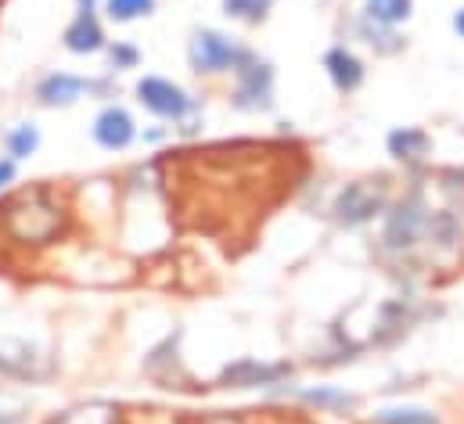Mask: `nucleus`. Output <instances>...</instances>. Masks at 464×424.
Returning a JSON list of instances; mask_svg holds the SVG:
<instances>
[{"instance_id":"nucleus-14","label":"nucleus","mask_w":464,"mask_h":424,"mask_svg":"<svg viewBox=\"0 0 464 424\" xmlns=\"http://www.w3.org/2000/svg\"><path fill=\"white\" fill-rule=\"evenodd\" d=\"M159 7V0H105L102 11L109 22L116 25H130V22H140V18H151Z\"/></svg>"},{"instance_id":"nucleus-2","label":"nucleus","mask_w":464,"mask_h":424,"mask_svg":"<svg viewBox=\"0 0 464 424\" xmlns=\"http://www.w3.org/2000/svg\"><path fill=\"white\" fill-rule=\"evenodd\" d=\"M62 223H65V209L58 202H51L47 195L22 198L11 209V216H7V230L22 245H47V241H54V234L62 230Z\"/></svg>"},{"instance_id":"nucleus-1","label":"nucleus","mask_w":464,"mask_h":424,"mask_svg":"<svg viewBox=\"0 0 464 424\" xmlns=\"http://www.w3.org/2000/svg\"><path fill=\"white\" fill-rule=\"evenodd\" d=\"M252 54L227 33L217 29H198L188 40V65L198 76H220V72H237Z\"/></svg>"},{"instance_id":"nucleus-15","label":"nucleus","mask_w":464,"mask_h":424,"mask_svg":"<svg viewBox=\"0 0 464 424\" xmlns=\"http://www.w3.org/2000/svg\"><path fill=\"white\" fill-rule=\"evenodd\" d=\"M411 7H414V0H367L363 14L374 25H400L403 18H411Z\"/></svg>"},{"instance_id":"nucleus-10","label":"nucleus","mask_w":464,"mask_h":424,"mask_svg":"<svg viewBox=\"0 0 464 424\" xmlns=\"http://www.w3.org/2000/svg\"><path fill=\"white\" fill-rule=\"evenodd\" d=\"M288 374L285 363H259V360H237L231 367H224L220 381L234 389H256V385H277Z\"/></svg>"},{"instance_id":"nucleus-12","label":"nucleus","mask_w":464,"mask_h":424,"mask_svg":"<svg viewBox=\"0 0 464 424\" xmlns=\"http://www.w3.org/2000/svg\"><path fill=\"white\" fill-rule=\"evenodd\" d=\"M40 144H44V133H40V126L36 122H14L7 133H4V155L11 159V162H29L36 151H40Z\"/></svg>"},{"instance_id":"nucleus-9","label":"nucleus","mask_w":464,"mask_h":424,"mask_svg":"<svg viewBox=\"0 0 464 424\" xmlns=\"http://www.w3.org/2000/svg\"><path fill=\"white\" fill-rule=\"evenodd\" d=\"M234 105L245 108V111H266V108L274 105V69L248 58V62L237 69V94H234Z\"/></svg>"},{"instance_id":"nucleus-5","label":"nucleus","mask_w":464,"mask_h":424,"mask_svg":"<svg viewBox=\"0 0 464 424\" xmlns=\"http://www.w3.org/2000/svg\"><path fill=\"white\" fill-rule=\"evenodd\" d=\"M389 195H385V184H374V180H356L346 184V191L335 198V219L343 226H360L367 219H374L378 212L385 209Z\"/></svg>"},{"instance_id":"nucleus-4","label":"nucleus","mask_w":464,"mask_h":424,"mask_svg":"<svg viewBox=\"0 0 464 424\" xmlns=\"http://www.w3.org/2000/svg\"><path fill=\"white\" fill-rule=\"evenodd\" d=\"M91 94H109V83L105 80H91V76H76V72H62V69L40 76L36 87H33L36 105L44 108H72L80 105L83 98H91Z\"/></svg>"},{"instance_id":"nucleus-8","label":"nucleus","mask_w":464,"mask_h":424,"mask_svg":"<svg viewBox=\"0 0 464 424\" xmlns=\"http://www.w3.org/2000/svg\"><path fill=\"white\" fill-rule=\"evenodd\" d=\"M62 47L76 58H91L102 54L109 47V33L102 22V11H76L72 22L62 29Z\"/></svg>"},{"instance_id":"nucleus-19","label":"nucleus","mask_w":464,"mask_h":424,"mask_svg":"<svg viewBox=\"0 0 464 424\" xmlns=\"http://www.w3.org/2000/svg\"><path fill=\"white\" fill-rule=\"evenodd\" d=\"M270 4L274 0H224V14L241 18V22H259V18H266Z\"/></svg>"},{"instance_id":"nucleus-17","label":"nucleus","mask_w":464,"mask_h":424,"mask_svg":"<svg viewBox=\"0 0 464 424\" xmlns=\"http://www.w3.org/2000/svg\"><path fill=\"white\" fill-rule=\"evenodd\" d=\"M105 54H109L112 72H126V69H137V65H140V51H137V43H130V40H109Z\"/></svg>"},{"instance_id":"nucleus-20","label":"nucleus","mask_w":464,"mask_h":424,"mask_svg":"<svg viewBox=\"0 0 464 424\" xmlns=\"http://www.w3.org/2000/svg\"><path fill=\"white\" fill-rule=\"evenodd\" d=\"M18 180V162H11L7 155H0V191H11Z\"/></svg>"},{"instance_id":"nucleus-18","label":"nucleus","mask_w":464,"mask_h":424,"mask_svg":"<svg viewBox=\"0 0 464 424\" xmlns=\"http://www.w3.org/2000/svg\"><path fill=\"white\" fill-rule=\"evenodd\" d=\"M374 424H440L429 410H418V407H389V410H378Z\"/></svg>"},{"instance_id":"nucleus-6","label":"nucleus","mask_w":464,"mask_h":424,"mask_svg":"<svg viewBox=\"0 0 464 424\" xmlns=\"http://www.w3.org/2000/svg\"><path fill=\"white\" fill-rule=\"evenodd\" d=\"M91 137L102 151H126L130 144H137L140 130H137V119H133L130 108L105 105L91 122Z\"/></svg>"},{"instance_id":"nucleus-16","label":"nucleus","mask_w":464,"mask_h":424,"mask_svg":"<svg viewBox=\"0 0 464 424\" xmlns=\"http://www.w3.org/2000/svg\"><path fill=\"white\" fill-rule=\"evenodd\" d=\"M303 400L310 407H321V410H353L356 407V396L339 392V389H328V385H317V389H306Z\"/></svg>"},{"instance_id":"nucleus-11","label":"nucleus","mask_w":464,"mask_h":424,"mask_svg":"<svg viewBox=\"0 0 464 424\" xmlns=\"http://www.w3.org/2000/svg\"><path fill=\"white\" fill-rule=\"evenodd\" d=\"M324 69H328V76H332V83L343 91V94H353L360 83H363V62L346 51V47H332L328 54H324Z\"/></svg>"},{"instance_id":"nucleus-21","label":"nucleus","mask_w":464,"mask_h":424,"mask_svg":"<svg viewBox=\"0 0 464 424\" xmlns=\"http://www.w3.org/2000/svg\"><path fill=\"white\" fill-rule=\"evenodd\" d=\"M454 29H458V36H464V7L454 14Z\"/></svg>"},{"instance_id":"nucleus-13","label":"nucleus","mask_w":464,"mask_h":424,"mask_svg":"<svg viewBox=\"0 0 464 424\" xmlns=\"http://www.w3.org/2000/svg\"><path fill=\"white\" fill-rule=\"evenodd\" d=\"M429 151V133L414 130V126H400L389 133V155L400 162H418Z\"/></svg>"},{"instance_id":"nucleus-3","label":"nucleus","mask_w":464,"mask_h":424,"mask_svg":"<svg viewBox=\"0 0 464 424\" xmlns=\"http://www.w3.org/2000/svg\"><path fill=\"white\" fill-rule=\"evenodd\" d=\"M133 94H137V105L151 111L155 119H162V122H188L198 108L195 98L180 83H173L166 76H140Z\"/></svg>"},{"instance_id":"nucleus-7","label":"nucleus","mask_w":464,"mask_h":424,"mask_svg":"<svg viewBox=\"0 0 464 424\" xmlns=\"http://www.w3.org/2000/svg\"><path fill=\"white\" fill-rule=\"evenodd\" d=\"M425 223H429V212L421 209L418 198L396 206V209L389 212V219H385V234H382L385 248L389 252H411L425 237Z\"/></svg>"},{"instance_id":"nucleus-22","label":"nucleus","mask_w":464,"mask_h":424,"mask_svg":"<svg viewBox=\"0 0 464 424\" xmlns=\"http://www.w3.org/2000/svg\"><path fill=\"white\" fill-rule=\"evenodd\" d=\"M0 424H22L18 418H11V414H0Z\"/></svg>"}]
</instances>
